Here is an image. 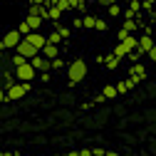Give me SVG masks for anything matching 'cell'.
Instances as JSON below:
<instances>
[{"instance_id":"obj_17","label":"cell","mask_w":156,"mask_h":156,"mask_svg":"<svg viewBox=\"0 0 156 156\" xmlns=\"http://www.w3.org/2000/svg\"><path fill=\"white\" fill-rule=\"evenodd\" d=\"M65 12L60 10V8H57V5H52V8H47V20H52V23H57V20H60V17H62Z\"/></svg>"},{"instance_id":"obj_19","label":"cell","mask_w":156,"mask_h":156,"mask_svg":"<svg viewBox=\"0 0 156 156\" xmlns=\"http://www.w3.org/2000/svg\"><path fill=\"white\" fill-rule=\"evenodd\" d=\"M102 97H104V99H114V97H116V87H114V84H104Z\"/></svg>"},{"instance_id":"obj_24","label":"cell","mask_w":156,"mask_h":156,"mask_svg":"<svg viewBox=\"0 0 156 156\" xmlns=\"http://www.w3.org/2000/svg\"><path fill=\"white\" fill-rule=\"evenodd\" d=\"M55 30L60 32V37H62V40H67V37L72 35V30H69V27H65V25H60V23H57V27H55Z\"/></svg>"},{"instance_id":"obj_34","label":"cell","mask_w":156,"mask_h":156,"mask_svg":"<svg viewBox=\"0 0 156 156\" xmlns=\"http://www.w3.org/2000/svg\"><path fill=\"white\" fill-rule=\"evenodd\" d=\"M92 156H104V149H92Z\"/></svg>"},{"instance_id":"obj_37","label":"cell","mask_w":156,"mask_h":156,"mask_svg":"<svg viewBox=\"0 0 156 156\" xmlns=\"http://www.w3.org/2000/svg\"><path fill=\"white\" fill-rule=\"evenodd\" d=\"M3 102H8V99H5V89L0 87V104H3Z\"/></svg>"},{"instance_id":"obj_38","label":"cell","mask_w":156,"mask_h":156,"mask_svg":"<svg viewBox=\"0 0 156 156\" xmlns=\"http://www.w3.org/2000/svg\"><path fill=\"white\" fill-rule=\"evenodd\" d=\"M52 5H60V0H47V8H52Z\"/></svg>"},{"instance_id":"obj_39","label":"cell","mask_w":156,"mask_h":156,"mask_svg":"<svg viewBox=\"0 0 156 156\" xmlns=\"http://www.w3.org/2000/svg\"><path fill=\"white\" fill-rule=\"evenodd\" d=\"M104 156H119L116 151H104Z\"/></svg>"},{"instance_id":"obj_27","label":"cell","mask_w":156,"mask_h":156,"mask_svg":"<svg viewBox=\"0 0 156 156\" xmlns=\"http://www.w3.org/2000/svg\"><path fill=\"white\" fill-rule=\"evenodd\" d=\"M94 30H99V32H107V23L97 17V20H94Z\"/></svg>"},{"instance_id":"obj_8","label":"cell","mask_w":156,"mask_h":156,"mask_svg":"<svg viewBox=\"0 0 156 156\" xmlns=\"http://www.w3.org/2000/svg\"><path fill=\"white\" fill-rule=\"evenodd\" d=\"M17 80H15V72L12 69H0V87L3 89H8V87H12Z\"/></svg>"},{"instance_id":"obj_35","label":"cell","mask_w":156,"mask_h":156,"mask_svg":"<svg viewBox=\"0 0 156 156\" xmlns=\"http://www.w3.org/2000/svg\"><path fill=\"white\" fill-rule=\"evenodd\" d=\"M30 5H47V0H30Z\"/></svg>"},{"instance_id":"obj_26","label":"cell","mask_w":156,"mask_h":156,"mask_svg":"<svg viewBox=\"0 0 156 156\" xmlns=\"http://www.w3.org/2000/svg\"><path fill=\"white\" fill-rule=\"evenodd\" d=\"M107 12H109L112 17H119V15H122V8H119V5L114 3V5H109V8H107Z\"/></svg>"},{"instance_id":"obj_30","label":"cell","mask_w":156,"mask_h":156,"mask_svg":"<svg viewBox=\"0 0 156 156\" xmlns=\"http://www.w3.org/2000/svg\"><path fill=\"white\" fill-rule=\"evenodd\" d=\"M136 15H139V12H134V10H124V20H136Z\"/></svg>"},{"instance_id":"obj_29","label":"cell","mask_w":156,"mask_h":156,"mask_svg":"<svg viewBox=\"0 0 156 156\" xmlns=\"http://www.w3.org/2000/svg\"><path fill=\"white\" fill-rule=\"evenodd\" d=\"M129 10L139 12V10H141V0H129Z\"/></svg>"},{"instance_id":"obj_6","label":"cell","mask_w":156,"mask_h":156,"mask_svg":"<svg viewBox=\"0 0 156 156\" xmlns=\"http://www.w3.org/2000/svg\"><path fill=\"white\" fill-rule=\"evenodd\" d=\"M144 77H146V69H144V65H139V62H136V65H131V67H129V77H126V80H131L134 84L144 82Z\"/></svg>"},{"instance_id":"obj_42","label":"cell","mask_w":156,"mask_h":156,"mask_svg":"<svg viewBox=\"0 0 156 156\" xmlns=\"http://www.w3.org/2000/svg\"><path fill=\"white\" fill-rule=\"evenodd\" d=\"M55 156H62V154H55Z\"/></svg>"},{"instance_id":"obj_3","label":"cell","mask_w":156,"mask_h":156,"mask_svg":"<svg viewBox=\"0 0 156 156\" xmlns=\"http://www.w3.org/2000/svg\"><path fill=\"white\" fill-rule=\"evenodd\" d=\"M12 72H15V80H17V82H32L35 74H37L35 67H32L30 62H25V65H20V67H15Z\"/></svg>"},{"instance_id":"obj_21","label":"cell","mask_w":156,"mask_h":156,"mask_svg":"<svg viewBox=\"0 0 156 156\" xmlns=\"http://www.w3.org/2000/svg\"><path fill=\"white\" fill-rule=\"evenodd\" d=\"M25 62H30V60H25V57H23V55H17V52L12 55V60H10L12 69H15V67H20V65H25Z\"/></svg>"},{"instance_id":"obj_31","label":"cell","mask_w":156,"mask_h":156,"mask_svg":"<svg viewBox=\"0 0 156 156\" xmlns=\"http://www.w3.org/2000/svg\"><path fill=\"white\" fill-rule=\"evenodd\" d=\"M154 3H156V0H141V8H144V10H151Z\"/></svg>"},{"instance_id":"obj_12","label":"cell","mask_w":156,"mask_h":156,"mask_svg":"<svg viewBox=\"0 0 156 156\" xmlns=\"http://www.w3.org/2000/svg\"><path fill=\"white\" fill-rule=\"evenodd\" d=\"M40 55L45 57V60H55V57H60V47H57V45H45L42 50H40Z\"/></svg>"},{"instance_id":"obj_23","label":"cell","mask_w":156,"mask_h":156,"mask_svg":"<svg viewBox=\"0 0 156 156\" xmlns=\"http://www.w3.org/2000/svg\"><path fill=\"white\" fill-rule=\"evenodd\" d=\"M50 69H65V60H62V57H55V60H50Z\"/></svg>"},{"instance_id":"obj_20","label":"cell","mask_w":156,"mask_h":156,"mask_svg":"<svg viewBox=\"0 0 156 156\" xmlns=\"http://www.w3.org/2000/svg\"><path fill=\"white\" fill-rule=\"evenodd\" d=\"M47 42H50V45H57V47H60V42H62V37H60V32H57V30H52V32L47 35Z\"/></svg>"},{"instance_id":"obj_10","label":"cell","mask_w":156,"mask_h":156,"mask_svg":"<svg viewBox=\"0 0 156 156\" xmlns=\"http://www.w3.org/2000/svg\"><path fill=\"white\" fill-rule=\"evenodd\" d=\"M30 65L35 67V72H47L50 69V60H45L42 55H35L32 60H30Z\"/></svg>"},{"instance_id":"obj_9","label":"cell","mask_w":156,"mask_h":156,"mask_svg":"<svg viewBox=\"0 0 156 156\" xmlns=\"http://www.w3.org/2000/svg\"><path fill=\"white\" fill-rule=\"evenodd\" d=\"M134 30H139V23H136V20H124V25L119 30V42L124 40L126 35H134Z\"/></svg>"},{"instance_id":"obj_36","label":"cell","mask_w":156,"mask_h":156,"mask_svg":"<svg viewBox=\"0 0 156 156\" xmlns=\"http://www.w3.org/2000/svg\"><path fill=\"white\" fill-rule=\"evenodd\" d=\"M80 156H92V149H80Z\"/></svg>"},{"instance_id":"obj_40","label":"cell","mask_w":156,"mask_h":156,"mask_svg":"<svg viewBox=\"0 0 156 156\" xmlns=\"http://www.w3.org/2000/svg\"><path fill=\"white\" fill-rule=\"evenodd\" d=\"M65 156H80V151H69V154H65Z\"/></svg>"},{"instance_id":"obj_7","label":"cell","mask_w":156,"mask_h":156,"mask_svg":"<svg viewBox=\"0 0 156 156\" xmlns=\"http://www.w3.org/2000/svg\"><path fill=\"white\" fill-rule=\"evenodd\" d=\"M25 40H27V42H30V45H32V47H35L37 52H40V50H42V47L47 45V37H45L42 32H30V35L25 37Z\"/></svg>"},{"instance_id":"obj_22","label":"cell","mask_w":156,"mask_h":156,"mask_svg":"<svg viewBox=\"0 0 156 156\" xmlns=\"http://www.w3.org/2000/svg\"><path fill=\"white\" fill-rule=\"evenodd\" d=\"M94 20H97L94 15H84V17H82V27H87V30H94Z\"/></svg>"},{"instance_id":"obj_5","label":"cell","mask_w":156,"mask_h":156,"mask_svg":"<svg viewBox=\"0 0 156 156\" xmlns=\"http://www.w3.org/2000/svg\"><path fill=\"white\" fill-rule=\"evenodd\" d=\"M15 52H17V55H23L25 60H32L35 55H40V52H37V50H35V47H32V45H30V42L25 40V37H23V40H20V45L15 47Z\"/></svg>"},{"instance_id":"obj_11","label":"cell","mask_w":156,"mask_h":156,"mask_svg":"<svg viewBox=\"0 0 156 156\" xmlns=\"http://www.w3.org/2000/svg\"><path fill=\"white\" fill-rule=\"evenodd\" d=\"M151 47H154V37H151V35H141V37H139V45H136V50H139L141 55H149Z\"/></svg>"},{"instance_id":"obj_25","label":"cell","mask_w":156,"mask_h":156,"mask_svg":"<svg viewBox=\"0 0 156 156\" xmlns=\"http://www.w3.org/2000/svg\"><path fill=\"white\" fill-rule=\"evenodd\" d=\"M17 32H20V35H23V37H27V35H30V32H32V30H30V25H27V23H25V20H23V23H20V25H17Z\"/></svg>"},{"instance_id":"obj_2","label":"cell","mask_w":156,"mask_h":156,"mask_svg":"<svg viewBox=\"0 0 156 156\" xmlns=\"http://www.w3.org/2000/svg\"><path fill=\"white\" fill-rule=\"evenodd\" d=\"M30 89H32V84H30V82H15L12 87H8V89H5V99H8V102L23 99V97H25Z\"/></svg>"},{"instance_id":"obj_32","label":"cell","mask_w":156,"mask_h":156,"mask_svg":"<svg viewBox=\"0 0 156 156\" xmlns=\"http://www.w3.org/2000/svg\"><path fill=\"white\" fill-rule=\"evenodd\" d=\"M99 5H104V8H109V5H114V3H119V0H97Z\"/></svg>"},{"instance_id":"obj_1","label":"cell","mask_w":156,"mask_h":156,"mask_svg":"<svg viewBox=\"0 0 156 156\" xmlns=\"http://www.w3.org/2000/svg\"><path fill=\"white\" fill-rule=\"evenodd\" d=\"M84 77H87V65H84V60H74V62L67 65V82H69L72 87L80 84Z\"/></svg>"},{"instance_id":"obj_13","label":"cell","mask_w":156,"mask_h":156,"mask_svg":"<svg viewBox=\"0 0 156 156\" xmlns=\"http://www.w3.org/2000/svg\"><path fill=\"white\" fill-rule=\"evenodd\" d=\"M25 23L30 25V30H32V32H37V30L45 25V20H42V17H37V15H25Z\"/></svg>"},{"instance_id":"obj_4","label":"cell","mask_w":156,"mask_h":156,"mask_svg":"<svg viewBox=\"0 0 156 156\" xmlns=\"http://www.w3.org/2000/svg\"><path fill=\"white\" fill-rule=\"evenodd\" d=\"M20 40H23V35L17 32V30H8L5 37L0 40V47H3V50H15L17 45H20Z\"/></svg>"},{"instance_id":"obj_14","label":"cell","mask_w":156,"mask_h":156,"mask_svg":"<svg viewBox=\"0 0 156 156\" xmlns=\"http://www.w3.org/2000/svg\"><path fill=\"white\" fill-rule=\"evenodd\" d=\"M119 45H122V47L126 50V55H129V52H134V50H136V45H139V40H136L134 35H126V37H124V40H122Z\"/></svg>"},{"instance_id":"obj_15","label":"cell","mask_w":156,"mask_h":156,"mask_svg":"<svg viewBox=\"0 0 156 156\" xmlns=\"http://www.w3.org/2000/svg\"><path fill=\"white\" fill-rule=\"evenodd\" d=\"M27 15H37V17H42V20H47V5H30Z\"/></svg>"},{"instance_id":"obj_41","label":"cell","mask_w":156,"mask_h":156,"mask_svg":"<svg viewBox=\"0 0 156 156\" xmlns=\"http://www.w3.org/2000/svg\"><path fill=\"white\" fill-rule=\"evenodd\" d=\"M3 52H5V50H3V47H0V60H3Z\"/></svg>"},{"instance_id":"obj_43","label":"cell","mask_w":156,"mask_h":156,"mask_svg":"<svg viewBox=\"0 0 156 156\" xmlns=\"http://www.w3.org/2000/svg\"><path fill=\"white\" fill-rule=\"evenodd\" d=\"M25 3H30V0H25Z\"/></svg>"},{"instance_id":"obj_16","label":"cell","mask_w":156,"mask_h":156,"mask_svg":"<svg viewBox=\"0 0 156 156\" xmlns=\"http://www.w3.org/2000/svg\"><path fill=\"white\" fill-rule=\"evenodd\" d=\"M119 62H122V60H116V57L109 52V55H104V62H102V65H104L107 69H116V67H119Z\"/></svg>"},{"instance_id":"obj_28","label":"cell","mask_w":156,"mask_h":156,"mask_svg":"<svg viewBox=\"0 0 156 156\" xmlns=\"http://www.w3.org/2000/svg\"><path fill=\"white\" fill-rule=\"evenodd\" d=\"M126 57H129V60H131V62L136 65V62H139V60H141V52H139V50H134V52H129Z\"/></svg>"},{"instance_id":"obj_33","label":"cell","mask_w":156,"mask_h":156,"mask_svg":"<svg viewBox=\"0 0 156 156\" xmlns=\"http://www.w3.org/2000/svg\"><path fill=\"white\" fill-rule=\"evenodd\" d=\"M149 60H151V62H154V65H156V45H154V47H151V50H149Z\"/></svg>"},{"instance_id":"obj_18","label":"cell","mask_w":156,"mask_h":156,"mask_svg":"<svg viewBox=\"0 0 156 156\" xmlns=\"http://www.w3.org/2000/svg\"><path fill=\"white\" fill-rule=\"evenodd\" d=\"M114 87H116V94H124V92H129V89H131V87H136V84H134L131 80H122L119 84H114Z\"/></svg>"}]
</instances>
